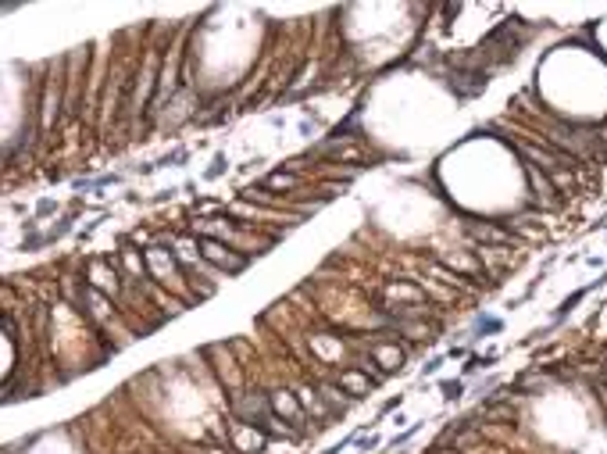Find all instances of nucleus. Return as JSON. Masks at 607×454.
Segmentation results:
<instances>
[{"label":"nucleus","mask_w":607,"mask_h":454,"mask_svg":"<svg viewBox=\"0 0 607 454\" xmlns=\"http://www.w3.org/2000/svg\"><path fill=\"white\" fill-rule=\"evenodd\" d=\"M200 254H204L207 261H211V265L225 268V272H243V268H247V258H243V254H236L233 247L218 243L215 236H200Z\"/></svg>","instance_id":"nucleus-1"},{"label":"nucleus","mask_w":607,"mask_h":454,"mask_svg":"<svg viewBox=\"0 0 607 454\" xmlns=\"http://www.w3.org/2000/svg\"><path fill=\"white\" fill-rule=\"evenodd\" d=\"M526 172H529V182H532V190H536V197H543V200H547V204H554V193H557V187H554V182H550L547 176H539V172L532 169V164H529V169H526Z\"/></svg>","instance_id":"nucleus-2"},{"label":"nucleus","mask_w":607,"mask_h":454,"mask_svg":"<svg viewBox=\"0 0 607 454\" xmlns=\"http://www.w3.org/2000/svg\"><path fill=\"white\" fill-rule=\"evenodd\" d=\"M472 233H475L479 240H490V243H508V240H511L508 233L493 229V225H472Z\"/></svg>","instance_id":"nucleus-3"},{"label":"nucleus","mask_w":607,"mask_h":454,"mask_svg":"<svg viewBox=\"0 0 607 454\" xmlns=\"http://www.w3.org/2000/svg\"><path fill=\"white\" fill-rule=\"evenodd\" d=\"M375 354L386 361V368H401V361H404V354H401V350H393V347H379Z\"/></svg>","instance_id":"nucleus-4"},{"label":"nucleus","mask_w":607,"mask_h":454,"mask_svg":"<svg viewBox=\"0 0 607 454\" xmlns=\"http://www.w3.org/2000/svg\"><path fill=\"white\" fill-rule=\"evenodd\" d=\"M340 383H343V386H350V390H358V397H361V390H368V386H372V383H365L361 376H354V372H343V376H340Z\"/></svg>","instance_id":"nucleus-5"},{"label":"nucleus","mask_w":607,"mask_h":454,"mask_svg":"<svg viewBox=\"0 0 607 454\" xmlns=\"http://www.w3.org/2000/svg\"><path fill=\"white\" fill-rule=\"evenodd\" d=\"M268 187H276V190H289V187H297V179H293V176H282V172H276V176H268Z\"/></svg>","instance_id":"nucleus-6"},{"label":"nucleus","mask_w":607,"mask_h":454,"mask_svg":"<svg viewBox=\"0 0 607 454\" xmlns=\"http://www.w3.org/2000/svg\"><path fill=\"white\" fill-rule=\"evenodd\" d=\"M582 297H586V290H579V294H572V297H568V301H564V304H561V308H557V319H561V315H568V312H572V308H575V304H579V301H582Z\"/></svg>","instance_id":"nucleus-7"},{"label":"nucleus","mask_w":607,"mask_h":454,"mask_svg":"<svg viewBox=\"0 0 607 454\" xmlns=\"http://www.w3.org/2000/svg\"><path fill=\"white\" fill-rule=\"evenodd\" d=\"M443 390H447V397H450V401H457V397H461V383H447Z\"/></svg>","instance_id":"nucleus-8"},{"label":"nucleus","mask_w":607,"mask_h":454,"mask_svg":"<svg viewBox=\"0 0 607 454\" xmlns=\"http://www.w3.org/2000/svg\"><path fill=\"white\" fill-rule=\"evenodd\" d=\"M222 169H225V158H218V161L211 164V172H207V176H211V179H215V176H222Z\"/></svg>","instance_id":"nucleus-9"}]
</instances>
